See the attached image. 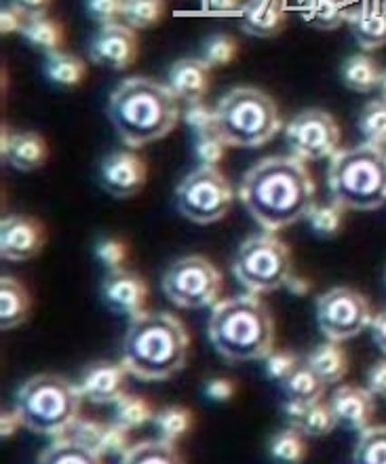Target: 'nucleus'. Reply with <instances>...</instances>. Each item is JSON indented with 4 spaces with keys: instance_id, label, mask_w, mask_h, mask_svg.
Here are the masks:
<instances>
[{
    "instance_id": "nucleus-1",
    "label": "nucleus",
    "mask_w": 386,
    "mask_h": 464,
    "mask_svg": "<svg viewBox=\"0 0 386 464\" xmlns=\"http://www.w3.org/2000/svg\"><path fill=\"white\" fill-rule=\"evenodd\" d=\"M314 179L304 160L268 157L246 173L239 186V198L247 214L264 230L276 232L302 220L313 208Z\"/></svg>"
},
{
    "instance_id": "nucleus-2",
    "label": "nucleus",
    "mask_w": 386,
    "mask_h": 464,
    "mask_svg": "<svg viewBox=\"0 0 386 464\" xmlns=\"http://www.w3.org/2000/svg\"><path fill=\"white\" fill-rule=\"evenodd\" d=\"M108 119L127 148H144L169 135L182 119V111L169 85L131 76L108 100Z\"/></svg>"
},
{
    "instance_id": "nucleus-3",
    "label": "nucleus",
    "mask_w": 386,
    "mask_h": 464,
    "mask_svg": "<svg viewBox=\"0 0 386 464\" xmlns=\"http://www.w3.org/2000/svg\"><path fill=\"white\" fill-rule=\"evenodd\" d=\"M190 338L171 313L133 317L123 340V365L141 382H163L184 370Z\"/></svg>"
},
{
    "instance_id": "nucleus-4",
    "label": "nucleus",
    "mask_w": 386,
    "mask_h": 464,
    "mask_svg": "<svg viewBox=\"0 0 386 464\" xmlns=\"http://www.w3.org/2000/svg\"><path fill=\"white\" fill-rule=\"evenodd\" d=\"M209 343L227 363L264 361L275 346V321L257 294L217 300L209 317Z\"/></svg>"
},
{
    "instance_id": "nucleus-5",
    "label": "nucleus",
    "mask_w": 386,
    "mask_h": 464,
    "mask_svg": "<svg viewBox=\"0 0 386 464\" xmlns=\"http://www.w3.org/2000/svg\"><path fill=\"white\" fill-rule=\"evenodd\" d=\"M327 186L332 198L352 211H374L386 203V152L365 144L338 148L330 157Z\"/></svg>"
},
{
    "instance_id": "nucleus-6",
    "label": "nucleus",
    "mask_w": 386,
    "mask_h": 464,
    "mask_svg": "<svg viewBox=\"0 0 386 464\" xmlns=\"http://www.w3.org/2000/svg\"><path fill=\"white\" fill-rule=\"evenodd\" d=\"M217 133L235 148H260L283 129L276 102L257 87H235L216 108Z\"/></svg>"
},
{
    "instance_id": "nucleus-7",
    "label": "nucleus",
    "mask_w": 386,
    "mask_h": 464,
    "mask_svg": "<svg viewBox=\"0 0 386 464\" xmlns=\"http://www.w3.org/2000/svg\"><path fill=\"white\" fill-rule=\"evenodd\" d=\"M81 389L57 373L32 376L17 392L15 410L24 429L36 435L60 437L81 411Z\"/></svg>"
},
{
    "instance_id": "nucleus-8",
    "label": "nucleus",
    "mask_w": 386,
    "mask_h": 464,
    "mask_svg": "<svg viewBox=\"0 0 386 464\" xmlns=\"http://www.w3.org/2000/svg\"><path fill=\"white\" fill-rule=\"evenodd\" d=\"M233 273L249 294L276 292L294 275L292 251L275 232L252 235L236 251Z\"/></svg>"
},
{
    "instance_id": "nucleus-9",
    "label": "nucleus",
    "mask_w": 386,
    "mask_h": 464,
    "mask_svg": "<svg viewBox=\"0 0 386 464\" xmlns=\"http://www.w3.org/2000/svg\"><path fill=\"white\" fill-rule=\"evenodd\" d=\"M235 192L217 167L198 165L176 188V208L186 220L207 227L220 222L233 208Z\"/></svg>"
},
{
    "instance_id": "nucleus-10",
    "label": "nucleus",
    "mask_w": 386,
    "mask_h": 464,
    "mask_svg": "<svg viewBox=\"0 0 386 464\" xmlns=\"http://www.w3.org/2000/svg\"><path fill=\"white\" fill-rule=\"evenodd\" d=\"M163 292L179 308L214 306L222 294V275L207 257H179L163 276Z\"/></svg>"
},
{
    "instance_id": "nucleus-11",
    "label": "nucleus",
    "mask_w": 386,
    "mask_h": 464,
    "mask_svg": "<svg viewBox=\"0 0 386 464\" xmlns=\"http://www.w3.org/2000/svg\"><path fill=\"white\" fill-rule=\"evenodd\" d=\"M368 298L352 287H333L317 298V324L321 334L333 343H344L372 325Z\"/></svg>"
},
{
    "instance_id": "nucleus-12",
    "label": "nucleus",
    "mask_w": 386,
    "mask_h": 464,
    "mask_svg": "<svg viewBox=\"0 0 386 464\" xmlns=\"http://www.w3.org/2000/svg\"><path fill=\"white\" fill-rule=\"evenodd\" d=\"M285 141L292 157L313 163V160L332 157L338 150L340 127L330 112L321 108H308L287 122Z\"/></svg>"
},
{
    "instance_id": "nucleus-13",
    "label": "nucleus",
    "mask_w": 386,
    "mask_h": 464,
    "mask_svg": "<svg viewBox=\"0 0 386 464\" xmlns=\"http://www.w3.org/2000/svg\"><path fill=\"white\" fill-rule=\"evenodd\" d=\"M89 57L95 66L108 70L131 68L138 60V34L123 22L100 25L89 43Z\"/></svg>"
},
{
    "instance_id": "nucleus-14",
    "label": "nucleus",
    "mask_w": 386,
    "mask_h": 464,
    "mask_svg": "<svg viewBox=\"0 0 386 464\" xmlns=\"http://www.w3.org/2000/svg\"><path fill=\"white\" fill-rule=\"evenodd\" d=\"M47 243L43 222L32 216H6L0 222V256L6 262H28Z\"/></svg>"
},
{
    "instance_id": "nucleus-15",
    "label": "nucleus",
    "mask_w": 386,
    "mask_h": 464,
    "mask_svg": "<svg viewBox=\"0 0 386 464\" xmlns=\"http://www.w3.org/2000/svg\"><path fill=\"white\" fill-rule=\"evenodd\" d=\"M148 169L144 159L135 152L117 150L101 160L100 182L114 198H131L144 190Z\"/></svg>"
},
{
    "instance_id": "nucleus-16",
    "label": "nucleus",
    "mask_w": 386,
    "mask_h": 464,
    "mask_svg": "<svg viewBox=\"0 0 386 464\" xmlns=\"http://www.w3.org/2000/svg\"><path fill=\"white\" fill-rule=\"evenodd\" d=\"M101 298L111 311L133 319L146 313L148 285L141 276L121 266L108 270L106 279L101 283Z\"/></svg>"
},
{
    "instance_id": "nucleus-17",
    "label": "nucleus",
    "mask_w": 386,
    "mask_h": 464,
    "mask_svg": "<svg viewBox=\"0 0 386 464\" xmlns=\"http://www.w3.org/2000/svg\"><path fill=\"white\" fill-rule=\"evenodd\" d=\"M330 403L333 414H336L338 427L357 430V433L370 427L376 411V395L368 386L365 389L352 384L340 386V389L333 391Z\"/></svg>"
},
{
    "instance_id": "nucleus-18",
    "label": "nucleus",
    "mask_w": 386,
    "mask_h": 464,
    "mask_svg": "<svg viewBox=\"0 0 386 464\" xmlns=\"http://www.w3.org/2000/svg\"><path fill=\"white\" fill-rule=\"evenodd\" d=\"M125 373L127 367L123 363H95L81 380V395L95 405L117 403L125 395Z\"/></svg>"
},
{
    "instance_id": "nucleus-19",
    "label": "nucleus",
    "mask_w": 386,
    "mask_h": 464,
    "mask_svg": "<svg viewBox=\"0 0 386 464\" xmlns=\"http://www.w3.org/2000/svg\"><path fill=\"white\" fill-rule=\"evenodd\" d=\"M209 70L211 68L201 57H184V60H178L171 66L167 85L179 102H186V104L203 102L209 92Z\"/></svg>"
},
{
    "instance_id": "nucleus-20",
    "label": "nucleus",
    "mask_w": 386,
    "mask_h": 464,
    "mask_svg": "<svg viewBox=\"0 0 386 464\" xmlns=\"http://www.w3.org/2000/svg\"><path fill=\"white\" fill-rule=\"evenodd\" d=\"M241 30L254 38H275L285 30L283 0H247L241 6Z\"/></svg>"
},
{
    "instance_id": "nucleus-21",
    "label": "nucleus",
    "mask_w": 386,
    "mask_h": 464,
    "mask_svg": "<svg viewBox=\"0 0 386 464\" xmlns=\"http://www.w3.org/2000/svg\"><path fill=\"white\" fill-rule=\"evenodd\" d=\"M346 24L362 49L374 51L386 44V9L382 5L362 3L351 6L346 11Z\"/></svg>"
},
{
    "instance_id": "nucleus-22",
    "label": "nucleus",
    "mask_w": 386,
    "mask_h": 464,
    "mask_svg": "<svg viewBox=\"0 0 386 464\" xmlns=\"http://www.w3.org/2000/svg\"><path fill=\"white\" fill-rule=\"evenodd\" d=\"M49 159V146L41 133L24 131L15 133L11 138L9 150L3 154L5 163H9L13 169L30 173L41 169Z\"/></svg>"
},
{
    "instance_id": "nucleus-23",
    "label": "nucleus",
    "mask_w": 386,
    "mask_h": 464,
    "mask_svg": "<svg viewBox=\"0 0 386 464\" xmlns=\"http://www.w3.org/2000/svg\"><path fill=\"white\" fill-rule=\"evenodd\" d=\"M32 300L28 289L13 276L0 279V327L3 332L15 330L30 319Z\"/></svg>"
},
{
    "instance_id": "nucleus-24",
    "label": "nucleus",
    "mask_w": 386,
    "mask_h": 464,
    "mask_svg": "<svg viewBox=\"0 0 386 464\" xmlns=\"http://www.w3.org/2000/svg\"><path fill=\"white\" fill-rule=\"evenodd\" d=\"M43 74L51 85L60 89H76L87 76V66L81 57L66 51H53V53L44 55Z\"/></svg>"
},
{
    "instance_id": "nucleus-25",
    "label": "nucleus",
    "mask_w": 386,
    "mask_h": 464,
    "mask_svg": "<svg viewBox=\"0 0 386 464\" xmlns=\"http://www.w3.org/2000/svg\"><path fill=\"white\" fill-rule=\"evenodd\" d=\"M304 363L325 384H338L346 376V372H349V357H346L344 348L340 346V343H333V340H327V343L314 348Z\"/></svg>"
},
{
    "instance_id": "nucleus-26",
    "label": "nucleus",
    "mask_w": 386,
    "mask_h": 464,
    "mask_svg": "<svg viewBox=\"0 0 386 464\" xmlns=\"http://www.w3.org/2000/svg\"><path fill=\"white\" fill-rule=\"evenodd\" d=\"M22 38L32 49L41 51L44 55L53 53V51H62L63 41H66L62 22L47 15L28 17L22 30Z\"/></svg>"
},
{
    "instance_id": "nucleus-27",
    "label": "nucleus",
    "mask_w": 386,
    "mask_h": 464,
    "mask_svg": "<svg viewBox=\"0 0 386 464\" xmlns=\"http://www.w3.org/2000/svg\"><path fill=\"white\" fill-rule=\"evenodd\" d=\"M381 74L382 68L378 66V62L365 53L351 55L340 68V79H343L344 87L355 93L376 92Z\"/></svg>"
},
{
    "instance_id": "nucleus-28",
    "label": "nucleus",
    "mask_w": 386,
    "mask_h": 464,
    "mask_svg": "<svg viewBox=\"0 0 386 464\" xmlns=\"http://www.w3.org/2000/svg\"><path fill=\"white\" fill-rule=\"evenodd\" d=\"M41 464H98L101 454L93 452L92 448L82 446L81 441L70 435H60L44 452L38 456Z\"/></svg>"
},
{
    "instance_id": "nucleus-29",
    "label": "nucleus",
    "mask_w": 386,
    "mask_h": 464,
    "mask_svg": "<svg viewBox=\"0 0 386 464\" xmlns=\"http://www.w3.org/2000/svg\"><path fill=\"white\" fill-rule=\"evenodd\" d=\"M325 382L314 373L306 363L298 365L289 376L281 382V389L285 392V399H294V401L302 403H314L323 397Z\"/></svg>"
},
{
    "instance_id": "nucleus-30",
    "label": "nucleus",
    "mask_w": 386,
    "mask_h": 464,
    "mask_svg": "<svg viewBox=\"0 0 386 464\" xmlns=\"http://www.w3.org/2000/svg\"><path fill=\"white\" fill-rule=\"evenodd\" d=\"M344 205L332 198L330 203H313L304 218L319 238H336L344 228Z\"/></svg>"
},
{
    "instance_id": "nucleus-31",
    "label": "nucleus",
    "mask_w": 386,
    "mask_h": 464,
    "mask_svg": "<svg viewBox=\"0 0 386 464\" xmlns=\"http://www.w3.org/2000/svg\"><path fill=\"white\" fill-rule=\"evenodd\" d=\"M344 0H306L302 17L317 30H336L346 22Z\"/></svg>"
},
{
    "instance_id": "nucleus-32",
    "label": "nucleus",
    "mask_w": 386,
    "mask_h": 464,
    "mask_svg": "<svg viewBox=\"0 0 386 464\" xmlns=\"http://www.w3.org/2000/svg\"><path fill=\"white\" fill-rule=\"evenodd\" d=\"M119 462L123 464H179V459L176 446L171 441L165 440H150L141 441L138 446H131L127 450V454Z\"/></svg>"
},
{
    "instance_id": "nucleus-33",
    "label": "nucleus",
    "mask_w": 386,
    "mask_h": 464,
    "mask_svg": "<svg viewBox=\"0 0 386 464\" xmlns=\"http://www.w3.org/2000/svg\"><path fill=\"white\" fill-rule=\"evenodd\" d=\"M165 0H125L121 22L133 30H148L163 22Z\"/></svg>"
},
{
    "instance_id": "nucleus-34",
    "label": "nucleus",
    "mask_w": 386,
    "mask_h": 464,
    "mask_svg": "<svg viewBox=\"0 0 386 464\" xmlns=\"http://www.w3.org/2000/svg\"><path fill=\"white\" fill-rule=\"evenodd\" d=\"M154 427L159 430V437L165 441L176 443L192 429L195 418L182 405H169V408L159 410L152 418Z\"/></svg>"
},
{
    "instance_id": "nucleus-35",
    "label": "nucleus",
    "mask_w": 386,
    "mask_h": 464,
    "mask_svg": "<svg viewBox=\"0 0 386 464\" xmlns=\"http://www.w3.org/2000/svg\"><path fill=\"white\" fill-rule=\"evenodd\" d=\"M352 462L357 464H386V424L368 427L359 435L352 450Z\"/></svg>"
},
{
    "instance_id": "nucleus-36",
    "label": "nucleus",
    "mask_w": 386,
    "mask_h": 464,
    "mask_svg": "<svg viewBox=\"0 0 386 464\" xmlns=\"http://www.w3.org/2000/svg\"><path fill=\"white\" fill-rule=\"evenodd\" d=\"M304 433L300 429L289 427L281 433H276L273 440H270L268 452L275 460L287 462V464H298L304 460L306 456V441Z\"/></svg>"
},
{
    "instance_id": "nucleus-37",
    "label": "nucleus",
    "mask_w": 386,
    "mask_h": 464,
    "mask_svg": "<svg viewBox=\"0 0 386 464\" xmlns=\"http://www.w3.org/2000/svg\"><path fill=\"white\" fill-rule=\"evenodd\" d=\"M357 127L359 131L363 133V138L368 144L384 148L386 146V102L382 98L368 102L362 114H359Z\"/></svg>"
},
{
    "instance_id": "nucleus-38",
    "label": "nucleus",
    "mask_w": 386,
    "mask_h": 464,
    "mask_svg": "<svg viewBox=\"0 0 386 464\" xmlns=\"http://www.w3.org/2000/svg\"><path fill=\"white\" fill-rule=\"evenodd\" d=\"M154 418L150 405H148L146 399L125 395L114 403V420L123 424L129 430L144 427L146 422H150Z\"/></svg>"
},
{
    "instance_id": "nucleus-39",
    "label": "nucleus",
    "mask_w": 386,
    "mask_h": 464,
    "mask_svg": "<svg viewBox=\"0 0 386 464\" xmlns=\"http://www.w3.org/2000/svg\"><path fill=\"white\" fill-rule=\"evenodd\" d=\"M236 51H239V47H236V41L233 36L224 34V32H216V34L205 38L201 60L209 68H222L235 60Z\"/></svg>"
},
{
    "instance_id": "nucleus-40",
    "label": "nucleus",
    "mask_w": 386,
    "mask_h": 464,
    "mask_svg": "<svg viewBox=\"0 0 386 464\" xmlns=\"http://www.w3.org/2000/svg\"><path fill=\"white\" fill-rule=\"evenodd\" d=\"M338 427L336 414H333L330 401H314L306 411L304 422H302L300 430L306 437H325L330 435L333 429Z\"/></svg>"
},
{
    "instance_id": "nucleus-41",
    "label": "nucleus",
    "mask_w": 386,
    "mask_h": 464,
    "mask_svg": "<svg viewBox=\"0 0 386 464\" xmlns=\"http://www.w3.org/2000/svg\"><path fill=\"white\" fill-rule=\"evenodd\" d=\"M227 141L220 138L217 131L195 135V141H192V152H195L198 165L205 167L220 165L224 160V154H227Z\"/></svg>"
},
{
    "instance_id": "nucleus-42",
    "label": "nucleus",
    "mask_w": 386,
    "mask_h": 464,
    "mask_svg": "<svg viewBox=\"0 0 386 464\" xmlns=\"http://www.w3.org/2000/svg\"><path fill=\"white\" fill-rule=\"evenodd\" d=\"M182 121L190 129L192 135L217 131V114L205 102H195V104L186 106V111L182 112Z\"/></svg>"
},
{
    "instance_id": "nucleus-43",
    "label": "nucleus",
    "mask_w": 386,
    "mask_h": 464,
    "mask_svg": "<svg viewBox=\"0 0 386 464\" xmlns=\"http://www.w3.org/2000/svg\"><path fill=\"white\" fill-rule=\"evenodd\" d=\"M129 450V429L117 420L104 424V435H101V456H119L123 459Z\"/></svg>"
},
{
    "instance_id": "nucleus-44",
    "label": "nucleus",
    "mask_w": 386,
    "mask_h": 464,
    "mask_svg": "<svg viewBox=\"0 0 386 464\" xmlns=\"http://www.w3.org/2000/svg\"><path fill=\"white\" fill-rule=\"evenodd\" d=\"M298 365H300L298 354H294L289 351H273L266 359H264V372H266L268 380H273V382H279V384Z\"/></svg>"
},
{
    "instance_id": "nucleus-45",
    "label": "nucleus",
    "mask_w": 386,
    "mask_h": 464,
    "mask_svg": "<svg viewBox=\"0 0 386 464\" xmlns=\"http://www.w3.org/2000/svg\"><path fill=\"white\" fill-rule=\"evenodd\" d=\"M125 0H85V11L92 22L100 25L117 24L123 15Z\"/></svg>"
},
{
    "instance_id": "nucleus-46",
    "label": "nucleus",
    "mask_w": 386,
    "mask_h": 464,
    "mask_svg": "<svg viewBox=\"0 0 386 464\" xmlns=\"http://www.w3.org/2000/svg\"><path fill=\"white\" fill-rule=\"evenodd\" d=\"M63 435H70L72 440L81 441L82 446L92 448L93 452L101 454L100 446H101V435H104V424H98L93 420H79V418H76Z\"/></svg>"
},
{
    "instance_id": "nucleus-47",
    "label": "nucleus",
    "mask_w": 386,
    "mask_h": 464,
    "mask_svg": "<svg viewBox=\"0 0 386 464\" xmlns=\"http://www.w3.org/2000/svg\"><path fill=\"white\" fill-rule=\"evenodd\" d=\"M95 256L108 270L121 268L127 260V245L121 238H104L95 249Z\"/></svg>"
},
{
    "instance_id": "nucleus-48",
    "label": "nucleus",
    "mask_w": 386,
    "mask_h": 464,
    "mask_svg": "<svg viewBox=\"0 0 386 464\" xmlns=\"http://www.w3.org/2000/svg\"><path fill=\"white\" fill-rule=\"evenodd\" d=\"M25 22H28V17H25L15 5L9 3L0 9V32H3L5 36L22 34Z\"/></svg>"
},
{
    "instance_id": "nucleus-49",
    "label": "nucleus",
    "mask_w": 386,
    "mask_h": 464,
    "mask_svg": "<svg viewBox=\"0 0 386 464\" xmlns=\"http://www.w3.org/2000/svg\"><path fill=\"white\" fill-rule=\"evenodd\" d=\"M233 395H235V382L228 378H214L205 384V397L216 403L230 401Z\"/></svg>"
},
{
    "instance_id": "nucleus-50",
    "label": "nucleus",
    "mask_w": 386,
    "mask_h": 464,
    "mask_svg": "<svg viewBox=\"0 0 386 464\" xmlns=\"http://www.w3.org/2000/svg\"><path fill=\"white\" fill-rule=\"evenodd\" d=\"M368 389L374 392L376 397L386 399V359L378 361L370 367L368 372Z\"/></svg>"
},
{
    "instance_id": "nucleus-51",
    "label": "nucleus",
    "mask_w": 386,
    "mask_h": 464,
    "mask_svg": "<svg viewBox=\"0 0 386 464\" xmlns=\"http://www.w3.org/2000/svg\"><path fill=\"white\" fill-rule=\"evenodd\" d=\"M308 408H311L308 403L294 401V399H285V403H283V418L289 422V427L300 429L302 422H304V418H306Z\"/></svg>"
},
{
    "instance_id": "nucleus-52",
    "label": "nucleus",
    "mask_w": 386,
    "mask_h": 464,
    "mask_svg": "<svg viewBox=\"0 0 386 464\" xmlns=\"http://www.w3.org/2000/svg\"><path fill=\"white\" fill-rule=\"evenodd\" d=\"M11 5H15L25 17H36L47 15L51 0H11Z\"/></svg>"
},
{
    "instance_id": "nucleus-53",
    "label": "nucleus",
    "mask_w": 386,
    "mask_h": 464,
    "mask_svg": "<svg viewBox=\"0 0 386 464\" xmlns=\"http://www.w3.org/2000/svg\"><path fill=\"white\" fill-rule=\"evenodd\" d=\"M19 427H24V424L22 418L17 414V410L3 411V416H0V437H3V440H9V437L15 435V430Z\"/></svg>"
},
{
    "instance_id": "nucleus-54",
    "label": "nucleus",
    "mask_w": 386,
    "mask_h": 464,
    "mask_svg": "<svg viewBox=\"0 0 386 464\" xmlns=\"http://www.w3.org/2000/svg\"><path fill=\"white\" fill-rule=\"evenodd\" d=\"M370 327H372V338H374V344L386 354V311H382L378 317L372 319Z\"/></svg>"
},
{
    "instance_id": "nucleus-55",
    "label": "nucleus",
    "mask_w": 386,
    "mask_h": 464,
    "mask_svg": "<svg viewBox=\"0 0 386 464\" xmlns=\"http://www.w3.org/2000/svg\"><path fill=\"white\" fill-rule=\"evenodd\" d=\"M241 6V0H205V9L211 13H235Z\"/></svg>"
},
{
    "instance_id": "nucleus-56",
    "label": "nucleus",
    "mask_w": 386,
    "mask_h": 464,
    "mask_svg": "<svg viewBox=\"0 0 386 464\" xmlns=\"http://www.w3.org/2000/svg\"><path fill=\"white\" fill-rule=\"evenodd\" d=\"M285 285L289 287V292H294V294H298V295H304V294L308 292V287H311V285H308V283H306V281H302V279H298V276H295V275H292V276H289V279H287V283H285Z\"/></svg>"
},
{
    "instance_id": "nucleus-57",
    "label": "nucleus",
    "mask_w": 386,
    "mask_h": 464,
    "mask_svg": "<svg viewBox=\"0 0 386 464\" xmlns=\"http://www.w3.org/2000/svg\"><path fill=\"white\" fill-rule=\"evenodd\" d=\"M378 93H381V98L386 102V68H382L381 81H378Z\"/></svg>"
},
{
    "instance_id": "nucleus-58",
    "label": "nucleus",
    "mask_w": 386,
    "mask_h": 464,
    "mask_svg": "<svg viewBox=\"0 0 386 464\" xmlns=\"http://www.w3.org/2000/svg\"><path fill=\"white\" fill-rule=\"evenodd\" d=\"M384 281H386V276H384Z\"/></svg>"
}]
</instances>
